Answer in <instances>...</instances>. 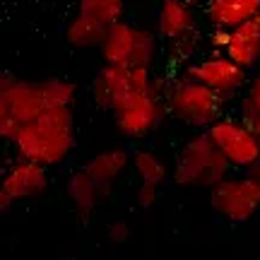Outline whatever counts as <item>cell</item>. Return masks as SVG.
Returning a JSON list of instances; mask_svg holds the SVG:
<instances>
[{
  "instance_id": "1",
  "label": "cell",
  "mask_w": 260,
  "mask_h": 260,
  "mask_svg": "<svg viewBox=\"0 0 260 260\" xmlns=\"http://www.w3.org/2000/svg\"><path fill=\"white\" fill-rule=\"evenodd\" d=\"M12 145L19 159H31L44 167L63 164L75 147L73 106H51L37 121L19 125Z\"/></svg>"
},
{
  "instance_id": "2",
  "label": "cell",
  "mask_w": 260,
  "mask_h": 260,
  "mask_svg": "<svg viewBox=\"0 0 260 260\" xmlns=\"http://www.w3.org/2000/svg\"><path fill=\"white\" fill-rule=\"evenodd\" d=\"M229 169L232 161L224 157L222 149L214 145L205 130L186 140L183 147L178 149L174 181L186 188H212L229 176Z\"/></svg>"
},
{
  "instance_id": "3",
  "label": "cell",
  "mask_w": 260,
  "mask_h": 260,
  "mask_svg": "<svg viewBox=\"0 0 260 260\" xmlns=\"http://www.w3.org/2000/svg\"><path fill=\"white\" fill-rule=\"evenodd\" d=\"M167 109L181 123L207 130L214 121L222 118L224 96L210 89L207 84L181 77L167 92Z\"/></svg>"
},
{
  "instance_id": "4",
  "label": "cell",
  "mask_w": 260,
  "mask_h": 260,
  "mask_svg": "<svg viewBox=\"0 0 260 260\" xmlns=\"http://www.w3.org/2000/svg\"><path fill=\"white\" fill-rule=\"evenodd\" d=\"M46 111L41 82L17 80L12 75H3L0 80V138L12 142L19 125L37 121Z\"/></svg>"
},
{
  "instance_id": "5",
  "label": "cell",
  "mask_w": 260,
  "mask_h": 260,
  "mask_svg": "<svg viewBox=\"0 0 260 260\" xmlns=\"http://www.w3.org/2000/svg\"><path fill=\"white\" fill-rule=\"evenodd\" d=\"M210 205L229 222H248L260 210V176H226L210 188Z\"/></svg>"
},
{
  "instance_id": "6",
  "label": "cell",
  "mask_w": 260,
  "mask_h": 260,
  "mask_svg": "<svg viewBox=\"0 0 260 260\" xmlns=\"http://www.w3.org/2000/svg\"><path fill=\"white\" fill-rule=\"evenodd\" d=\"M207 135L222 149L232 167L253 169L260 161V142L243 118H219L207 128Z\"/></svg>"
},
{
  "instance_id": "7",
  "label": "cell",
  "mask_w": 260,
  "mask_h": 260,
  "mask_svg": "<svg viewBox=\"0 0 260 260\" xmlns=\"http://www.w3.org/2000/svg\"><path fill=\"white\" fill-rule=\"evenodd\" d=\"M167 111L169 109H164V104L159 102V96L154 92L133 94L113 109V121L125 138L142 140L161 125Z\"/></svg>"
},
{
  "instance_id": "8",
  "label": "cell",
  "mask_w": 260,
  "mask_h": 260,
  "mask_svg": "<svg viewBox=\"0 0 260 260\" xmlns=\"http://www.w3.org/2000/svg\"><path fill=\"white\" fill-rule=\"evenodd\" d=\"M246 73H248L246 68H241L226 53L217 51L214 56H207L203 60H198V63L188 65L183 77L207 84L210 89L222 94L224 99H229L234 94H239V89L246 84Z\"/></svg>"
},
{
  "instance_id": "9",
  "label": "cell",
  "mask_w": 260,
  "mask_h": 260,
  "mask_svg": "<svg viewBox=\"0 0 260 260\" xmlns=\"http://www.w3.org/2000/svg\"><path fill=\"white\" fill-rule=\"evenodd\" d=\"M48 186V174L46 167L31 161V159H19L12 161L8 169V174L0 183V210L8 212L10 207L19 200H29L37 198L46 190Z\"/></svg>"
},
{
  "instance_id": "10",
  "label": "cell",
  "mask_w": 260,
  "mask_h": 260,
  "mask_svg": "<svg viewBox=\"0 0 260 260\" xmlns=\"http://www.w3.org/2000/svg\"><path fill=\"white\" fill-rule=\"evenodd\" d=\"M133 77H130V65L104 63V68L96 73L92 82V96L99 109L113 111L121 102L133 96Z\"/></svg>"
},
{
  "instance_id": "11",
  "label": "cell",
  "mask_w": 260,
  "mask_h": 260,
  "mask_svg": "<svg viewBox=\"0 0 260 260\" xmlns=\"http://www.w3.org/2000/svg\"><path fill=\"white\" fill-rule=\"evenodd\" d=\"M157 34L167 41L195 34V8L186 0H161L157 10Z\"/></svg>"
},
{
  "instance_id": "12",
  "label": "cell",
  "mask_w": 260,
  "mask_h": 260,
  "mask_svg": "<svg viewBox=\"0 0 260 260\" xmlns=\"http://www.w3.org/2000/svg\"><path fill=\"white\" fill-rule=\"evenodd\" d=\"M226 56L236 60V63L251 70L258 68L260 63V12L255 17L241 22L239 27L232 29V39H229V46L224 51Z\"/></svg>"
},
{
  "instance_id": "13",
  "label": "cell",
  "mask_w": 260,
  "mask_h": 260,
  "mask_svg": "<svg viewBox=\"0 0 260 260\" xmlns=\"http://www.w3.org/2000/svg\"><path fill=\"white\" fill-rule=\"evenodd\" d=\"M138 37L140 29L133 27L125 19L113 22L111 27L106 29V37H104L102 56L104 63H116V65H133V56H135V48H138Z\"/></svg>"
},
{
  "instance_id": "14",
  "label": "cell",
  "mask_w": 260,
  "mask_h": 260,
  "mask_svg": "<svg viewBox=\"0 0 260 260\" xmlns=\"http://www.w3.org/2000/svg\"><path fill=\"white\" fill-rule=\"evenodd\" d=\"M260 12V0H207L205 15L212 27L234 29Z\"/></svg>"
},
{
  "instance_id": "15",
  "label": "cell",
  "mask_w": 260,
  "mask_h": 260,
  "mask_svg": "<svg viewBox=\"0 0 260 260\" xmlns=\"http://www.w3.org/2000/svg\"><path fill=\"white\" fill-rule=\"evenodd\" d=\"M106 190H109V186L96 183L84 169L82 171H75L70 176V181H68V198H70V203L75 205V210L82 217H89L94 212V207L106 195Z\"/></svg>"
},
{
  "instance_id": "16",
  "label": "cell",
  "mask_w": 260,
  "mask_h": 260,
  "mask_svg": "<svg viewBox=\"0 0 260 260\" xmlns=\"http://www.w3.org/2000/svg\"><path fill=\"white\" fill-rule=\"evenodd\" d=\"M128 161L130 159H128V152H125V149L113 147V149H106V152L94 154V157L84 164V171H87L96 183H102V186H111L113 181L125 171Z\"/></svg>"
},
{
  "instance_id": "17",
  "label": "cell",
  "mask_w": 260,
  "mask_h": 260,
  "mask_svg": "<svg viewBox=\"0 0 260 260\" xmlns=\"http://www.w3.org/2000/svg\"><path fill=\"white\" fill-rule=\"evenodd\" d=\"M106 24L96 22V19L87 17L82 12H77L68 27H65V41L73 48H92V46H102L104 37H106Z\"/></svg>"
},
{
  "instance_id": "18",
  "label": "cell",
  "mask_w": 260,
  "mask_h": 260,
  "mask_svg": "<svg viewBox=\"0 0 260 260\" xmlns=\"http://www.w3.org/2000/svg\"><path fill=\"white\" fill-rule=\"evenodd\" d=\"M130 164H133V169H135L140 183H154V186H161V181L167 178V167H164V161H161L152 149H138V152H133Z\"/></svg>"
},
{
  "instance_id": "19",
  "label": "cell",
  "mask_w": 260,
  "mask_h": 260,
  "mask_svg": "<svg viewBox=\"0 0 260 260\" xmlns=\"http://www.w3.org/2000/svg\"><path fill=\"white\" fill-rule=\"evenodd\" d=\"M80 12L111 27L113 22L123 19L125 0H80Z\"/></svg>"
},
{
  "instance_id": "20",
  "label": "cell",
  "mask_w": 260,
  "mask_h": 260,
  "mask_svg": "<svg viewBox=\"0 0 260 260\" xmlns=\"http://www.w3.org/2000/svg\"><path fill=\"white\" fill-rule=\"evenodd\" d=\"M41 92H44L46 109H51V106H73L75 96H77V87L70 80L51 77L46 82H41Z\"/></svg>"
},
{
  "instance_id": "21",
  "label": "cell",
  "mask_w": 260,
  "mask_h": 260,
  "mask_svg": "<svg viewBox=\"0 0 260 260\" xmlns=\"http://www.w3.org/2000/svg\"><path fill=\"white\" fill-rule=\"evenodd\" d=\"M157 37L159 34H152L147 29H140L138 37V48H135V56H133V65H140V68H152L154 58H157Z\"/></svg>"
},
{
  "instance_id": "22",
  "label": "cell",
  "mask_w": 260,
  "mask_h": 260,
  "mask_svg": "<svg viewBox=\"0 0 260 260\" xmlns=\"http://www.w3.org/2000/svg\"><path fill=\"white\" fill-rule=\"evenodd\" d=\"M193 51H195V34H188L183 39L171 41V56L176 58V60H188V58L193 56Z\"/></svg>"
},
{
  "instance_id": "23",
  "label": "cell",
  "mask_w": 260,
  "mask_h": 260,
  "mask_svg": "<svg viewBox=\"0 0 260 260\" xmlns=\"http://www.w3.org/2000/svg\"><path fill=\"white\" fill-rule=\"evenodd\" d=\"M239 118H243V121H246V125L253 130V135H255V138H258V142H260V111H258V109L248 106V104L241 99V104H239Z\"/></svg>"
},
{
  "instance_id": "24",
  "label": "cell",
  "mask_w": 260,
  "mask_h": 260,
  "mask_svg": "<svg viewBox=\"0 0 260 260\" xmlns=\"http://www.w3.org/2000/svg\"><path fill=\"white\" fill-rule=\"evenodd\" d=\"M135 200H138V205L140 207H145V210L152 207V205L159 200V186H154V183H140Z\"/></svg>"
},
{
  "instance_id": "25",
  "label": "cell",
  "mask_w": 260,
  "mask_h": 260,
  "mask_svg": "<svg viewBox=\"0 0 260 260\" xmlns=\"http://www.w3.org/2000/svg\"><path fill=\"white\" fill-rule=\"evenodd\" d=\"M229 39H232V29L214 27L212 31H210V37H207V41H210V46H212L214 51H219V53H224V51H226V46H229Z\"/></svg>"
},
{
  "instance_id": "26",
  "label": "cell",
  "mask_w": 260,
  "mask_h": 260,
  "mask_svg": "<svg viewBox=\"0 0 260 260\" xmlns=\"http://www.w3.org/2000/svg\"><path fill=\"white\" fill-rule=\"evenodd\" d=\"M106 234H109V239H111L113 243H125L128 241V236H130V229H128V224L123 222V219H116V222L109 224Z\"/></svg>"
},
{
  "instance_id": "27",
  "label": "cell",
  "mask_w": 260,
  "mask_h": 260,
  "mask_svg": "<svg viewBox=\"0 0 260 260\" xmlns=\"http://www.w3.org/2000/svg\"><path fill=\"white\" fill-rule=\"evenodd\" d=\"M243 102L260 111V80H258V77H253V82H251V87H248L246 96H243Z\"/></svg>"
},
{
  "instance_id": "28",
  "label": "cell",
  "mask_w": 260,
  "mask_h": 260,
  "mask_svg": "<svg viewBox=\"0 0 260 260\" xmlns=\"http://www.w3.org/2000/svg\"><path fill=\"white\" fill-rule=\"evenodd\" d=\"M188 5H193V8H198V5H205V3H207V0H186Z\"/></svg>"
},
{
  "instance_id": "29",
  "label": "cell",
  "mask_w": 260,
  "mask_h": 260,
  "mask_svg": "<svg viewBox=\"0 0 260 260\" xmlns=\"http://www.w3.org/2000/svg\"><path fill=\"white\" fill-rule=\"evenodd\" d=\"M251 174H255V176H260V171H251Z\"/></svg>"
},
{
  "instance_id": "30",
  "label": "cell",
  "mask_w": 260,
  "mask_h": 260,
  "mask_svg": "<svg viewBox=\"0 0 260 260\" xmlns=\"http://www.w3.org/2000/svg\"><path fill=\"white\" fill-rule=\"evenodd\" d=\"M255 77H258V80H260V68H258V75H255Z\"/></svg>"
},
{
  "instance_id": "31",
  "label": "cell",
  "mask_w": 260,
  "mask_h": 260,
  "mask_svg": "<svg viewBox=\"0 0 260 260\" xmlns=\"http://www.w3.org/2000/svg\"><path fill=\"white\" fill-rule=\"evenodd\" d=\"M60 260H65V258H60Z\"/></svg>"
}]
</instances>
